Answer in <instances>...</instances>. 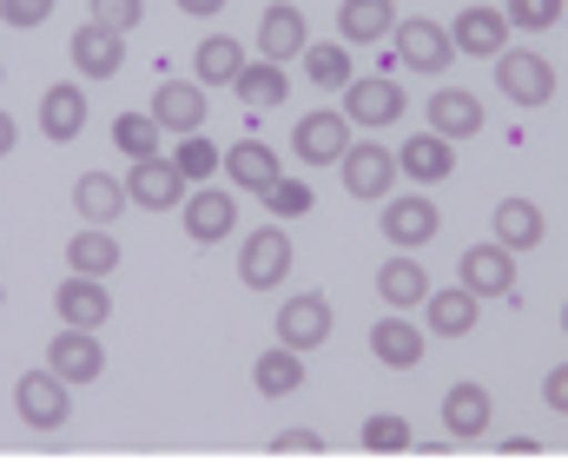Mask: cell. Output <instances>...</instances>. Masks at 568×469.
<instances>
[{
    "mask_svg": "<svg viewBox=\"0 0 568 469\" xmlns=\"http://www.w3.org/2000/svg\"><path fill=\"white\" fill-rule=\"evenodd\" d=\"M304 73H311L317 86H351V53H344V40H317V47H304Z\"/></svg>",
    "mask_w": 568,
    "mask_h": 469,
    "instance_id": "obj_35",
    "label": "cell"
},
{
    "mask_svg": "<svg viewBox=\"0 0 568 469\" xmlns=\"http://www.w3.org/2000/svg\"><path fill=\"white\" fill-rule=\"evenodd\" d=\"M456 278H463L476 298H509V292H516V252L496 245V238H489V245H469Z\"/></svg>",
    "mask_w": 568,
    "mask_h": 469,
    "instance_id": "obj_5",
    "label": "cell"
},
{
    "mask_svg": "<svg viewBox=\"0 0 568 469\" xmlns=\"http://www.w3.org/2000/svg\"><path fill=\"white\" fill-rule=\"evenodd\" d=\"M47 364H53L67 384H93V377H106V350H100V337H93V330H73V324L47 344Z\"/></svg>",
    "mask_w": 568,
    "mask_h": 469,
    "instance_id": "obj_10",
    "label": "cell"
},
{
    "mask_svg": "<svg viewBox=\"0 0 568 469\" xmlns=\"http://www.w3.org/2000/svg\"><path fill=\"white\" fill-rule=\"evenodd\" d=\"M443 430H449V443L483 437L489 430V390L483 384H449L443 390Z\"/></svg>",
    "mask_w": 568,
    "mask_h": 469,
    "instance_id": "obj_19",
    "label": "cell"
},
{
    "mask_svg": "<svg viewBox=\"0 0 568 469\" xmlns=\"http://www.w3.org/2000/svg\"><path fill=\"white\" fill-rule=\"evenodd\" d=\"M120 60H126V33H113V27H100V20H87V27L73 33V67H80L87 80H113Z\"/></svg>",
    "mask_w": 568,
    "mask_h": 469,
    "instance_id": "obj_16",
    "label": "cell"
},
{
    "mask_svg": "<svg viewBox=\"0 0 568 469\" xmlns=\"http://www.w3.org/2000/svg\"><path fill=\"white\" fill-rule=\"evenodd\" d=\"M371 357L384 370H417L424 364V324H410L404 312H390L384 324H371Z\"/></svg>",
    "mask_w": 568,
    "mask_h": 469,
    "instance_id": "obj_12",
    "label": "cell"
},
{
    "mask_svg": "<svg viewBox=\"0 0 568 469\" xmlns=\"http://www.w3.org/2000/svg\"><path fill=\"white\" fill-rule=\"evenodd\" d=\"M13 410H20L27 430H67V410H73L67 377H60L53 364H47V370H27V377L13 384Z\"/></svg>",
    "mask_w": 568,
    "mask_h": 469,
    "instance_id": "obj_2",
    "label": "cell"
},
{
    "mask_svg": "<svg viewBox=\"0 0 568 469\" xmlns=\"http://www.w3.org/2000/svg\"><path fill=\"white\" fill-rule=\"evenodd\" d=\"M272 457H324V437H311V430H291L272 443Z\"/></svg>",
    "mask_w": 568,
    "mask_h": 469,
    "instance_id": "obj_42",
    "label": "cell"
},
{
    "mask_svg": "<svg viewBox=\"0 0 568 469\" xmlns=\"http://www.w3.org/2000/svg\"><path fill=\"white\" fill-rule=\"evenodd\" d=\"M284 272H291V238H284V225H258V232L245 238V252H239L245 292H272V285H284Z\"/></svg>",
    "mask_w": 568,
    "mask_h": 469,
    "instance_id": "obj_3",
    "label": "cell"
},
{
    "mask_svg": "<svg viewBox=\"0 0 568 469\" xmlns=\"http://www.w3.org/2000/svg\"><path fill=\"white\" fill-rule=\"evenodd\" d=\"M429 133H443V140H476V133H483V106H476V93L443 86V93L429 100Z\"/></svg>",
    "mask_w": 568,
    "mask_h": 469,
    "instance_id": "obj_26",
    "label": "cell"
},
{
    "mask_svg": "<svg viewBox=\"0 0 568 469\" xmlns=\"http://www.w3.org/2000/svg\"><path fill=\"white\" fill-rule=\"evenodd\" d=\"M337 165H344L351 198H390V185H397V172H404L397 153H384V146H351Z\"/></svg>",
    "mask_w": 568,
    "mask_h": 469,
    "instance_id": "obj_13",
    "label": "cell"
},
{
    "mask_svg": "<svg viewBox=\"0 0 568 469\" xmlns=\"http://www.w3.org/2000/svg\"><path fill=\"white\" fill-rule=\"evenodd\" d=\"M311 47V27H304V7H291V0H278V7H265V20H258V53L265 60H297Z\"/></svg>",
    "mask_w": 568,
    "mask_h": 469,
    "instance_id": "obj_15",
    "label": "cell"
},
{
    "mask_svg": "<svg viewBox=\"0 0 568 469\" xmlns=\"http://www.w3.org/2000/svg\"><path fill=\"white\" fill-rule=\"evenodd\" d=\"M159 133H165V126H159L152 113H120V120H113V146L126 159H159Z\"/></svg>",
    "mask_w": 568,
    "mask_h": 469,
    "instance_id": "obj_34",
    "label": "cell"
},
{
    "mask_svg": "<svg viewBox=\"0 0 568 469\" xmlns=\"http://www.w3.org/2000/svg\"><path fill=\"white\" fill-rule=\"evenodd\" d=\"M225 172H232V185H239V192H258V198L284 179L278 153H272V146H258V140H239V146L225 153Z\"/></svg>",
    "mask_w": 568,
    "mask_h": 469,
    "instance_id": "obj_25",
    "label": "cell"
},
{
    "mask_svg": "<svg viewBox=\"0 0 568 469\" xmlns=\"http://www.w3.org/2000/svg\"><path fill=\"white\" fill-rule=\"evenodd\" d=\"M53 312H60V324H73V330H100V324L113 317V298H106V285H100V278L73 272V278L53 292Z\"/></svg>",
    "mask_w": 568,
    "mask_h": 469,
    "instance_id": "obj_14",
    "label": "cell"
},
{
    "mask_svg": "<svg viewBox=\"0 0 568 469\" xmlns=\"http://www.w3.org/2000/svg\"><path fill=\"white\" fill-rule=\"evenodd\" d=\"M152 120L172 126V133H199V126H205V86H199V80H159Z\"/></svg>",
    "mask_w": 568,
    "mask_h": 469,
    "instance_id": "obj_17",
    "label": "cell"
},
{
    "mask_svg": "<svg viewBox=\"0 0 568 469\" xmlns=\"http://www.w3.org/2000/svg\"><path fill=\"white\" fill-rule=\"evenodd\" d=\"M542 397H549V410H562V417H568V364H556V370H549Z\"/></svg>",
    "mask_w": 568,
    "mask_h": 469,
    "instance_id": "obj_43",
    "label": "cell"
},
{
    "mask_svg": "<svg viewBox=\"0 0 568 469\" xmlns=\"http://www.w3.org/2000/svg\"><path fill=\"white\" fill-rule=\"evenodd\" d=\"M179 7H185V13H219L225 0H179Z\"/></svg>",
    "mask_w": 568,
    "mask_h": 469,
    "instance_id": "obj_46",
    "label": "cell"
},
{
    "mask_svg": "<svg viewBox=\"0 0 568 469\" xmlns=\"http://www.w3.org/2000/svg\"><path fill=\"white\" fill-rule=\"evenodd\" d=\"M232 93L245 100V113H272V106H284V93H291V86H284L278 60H252V67L232 80Z\"/></svg>",
    "mask_w": 568,
    "mask_h": 469,
    "instance_id": "obj_31",
    "label": "cell"
},
{
    "mask_svg": "<svg viewBox=\"0 0 568 469\" xmlns=\"http://www.w3.org/2000/svg\"><path fill=\"white\" fill-rule=\"evenodd\" d=\"M13 140H20V133H13V120H7V113H0V159L13 153Z\"/></svg>",
    "mask_w": 568,
    "mask_h": 469,
    "instance_id": "obj_45",
    "label": "cell"
},
{
    "mask_svg": "<svg viewBox=\"0 0 568 469\" xmlns=\"http://www.w3.org/2000/svg\"><path fill=\"white\" fill-rule=\"evenodd\" d=\"M67 265H73V272H87V278H106V272L120 265V238H113L106 225H87V232H73V238H67Z\"/></svg>",
    "mask_w": 568,
    "mask_h": 469,
    "instance_id": "obj_30",
    "label": "cell"
},
{
    "mask_svg": "<svg viewBox=\"0 0 568 469\" xmlns=\"http://www.w3.org/2000/svg\"><path fill=\"white\" fill-rule=\"evenodd\" d=\"M449 40H456V53H469V60H496V53L509 47V13H503V7H463L456 27H449Z\"/></svg>",
    "mask_w": 568,
    "mask_h": 469,
    "instance_id": "obj_6",
    "label": "cell"
},
{
    "mask_svg": "<svg viewBox=\"0 0 568 469\" xmlns=\"http://www.w3.org/2000/svg\"><path fill=\"white\" fill-rule=\"evenodd\" d=\"M503 457H542V443H536V437H509Z\"/></svg>",
    "mask_w": 568,
    "mask_h": 469,
    "instance_id": "obj_44",
    "label": "cell"
},
{
    "mask_svg": "<svg viewBox=\"0 0 568 469\" xmlns=\"http://www.w3.org/2000/svg\"><path fill=\"white\" fill-rule=\"evenodd\" d=\"M562 330H568V312H562Z\"/></svg>",
    "mask_w": 568,
    "mask_h": 469,
    "instance_id": "obj_47",
    "label": "cell"
},
{
    "mask_svg": "<svg viewBox=\"0 0 568 469\" xmlns=\"http://www.w3.org/2000/svg\"><path fill=\"white\" fill-rule=\"evenodd\" d=\"M239 73H245V47L225 40V33H212V40L192 53V80H199V86H232Z\"/></svg>",
    "mask_w": 568,
    "mask_h": 469,
    "instance_id": "obj_29",
    "label": "cell"
},
{
    "mask_svg": "<svg viewBox=\"0 0 568 469\" xmlns=\"http://www.w3.org/2000/svg\"><path fill=\"white\" fill-rule=\"evenodd\" d=\"M397 165L417 179V185H436V179H449L456 172V159H449V140L443 133H424V140H404V153H397Z\"/></svg>",
    "mask_w": 568,
    "mask_h": 469,
    "instance_id": "obj_32",
    "label": "cell"
},
{
    "mask_svg": "<svg viewBox=\"0 0 568 469\" xmlns=\"http://www.w3.org/2000/svg\"><path fill=\"white\" fill-rule=\"evenodd\" d=\"M337 33H344L351 47L390 40V33H397V0H344V7H337Z\"/></svg>",
    "mask_w": 568,
    "mask_h": 469,
    "instance_id": "obj_21",
    "label": "cell"
},
{
    "mask_svg": "<svg viewBox=\"0 0 568 469\" xmlns=\"http://www.w3.org/2000/svg\"><path fill=\"white\" fill-rule=\"evenodd\" d=\"M0 305H7V292H0Z\"/></svg>",
    "mask_w": 568,
    "mask_h": 469,
    "instance_id": "obj_48",
    "label": "cell"
},
{
    "mask_svg": "<svg viewBox=\"0 0 568 469\" xmlns=\"http://www.w3.org/2000/svg\"><path fill=\"white\" fill-rule=\"evenodd\" d=\"M265 205H272V218H304V212H311V185H304V179H278V185L265 192Z\"/></svg>",
    "mask_w": 568,
    "mask_h": 469,
    "instance_id": "obj_38",
    "label": "cell"
},
{
    "mask_svg": "<svg viewBox=\"0 0 568 469\" xmlns=\"http://www.w3.org/2000/svg\"><path fill=\"white\" fill-rule=\"evenodd\" d=\"M291 146H297L304 165H337L351 153V126H344V113H304L291 126Z\"/></svg>",
    "mask_w": 568,
    "mask_h": 469,
    "instance_id": "obj_7",
    "label": "cell"
},
{
    "mask_svg": "<svg viewBox=\"0 0 568 469\" xmlns=\"http://www.w3.org/2000/svg\"><path fill=\"white\" fill-rule=\"evenodd\" d=\"M145 13V0H93V13L87 20H100V27H113V33H133Z\"/></svg>",
    "mask_w": 568,
    "mask_h": 469,
    "instance_id": "obj_40",
    "label": "cell"
},
{
    "mask_svg": "<svg viewBox=\"0 0 568 469\" xmlns=\"http://www.w3.org/2000/svg\"><path fill=\"white\" fill-rule=\"evenodd\" d=\"M390 40H397V60L417 67V73H443V67L456 60V40H449V27H436V20H404Z\"/></svg>",
    "mask_w": 568,
    "mask_h": 469,
    "instance_id": "obj_9",
    "label": "cell"
},
{
    "mask_svg": "<svg viewBox=\"0 0 568 469\" xmlns=\"http://www.w3.org/2000/svg\"><path fill=\"white\" fill-rule=\"evenodd\" d=\"M53 13V0H0V20L7 27H40Z\"/></svg>",
    "mask_w": 568,
    "mask_h": 469,
    "instance_id": "obj_41",
    "label": "cell"
},
{
    "mask_svg": "<svg viewBox=\"0 0 568 469\" xmlns=\"http://www.w3.org/2000/svg\"><path fill=\"white\" fill-rule=\"evenodd\" d=\"M232 218H239V198H232V192H192V205H185V238H192V245H219V238L232 232Z\"/></svg>",
    "mask_w": 568,
    "mask_h": 469,
    "instance_id": "obj_24",
    "label": "cell"
},
{
    "mask_svg": "<svg viewBox=\"0 0 568 469\" xmlns=\"http://www.w3.org/2000/svg\"><path fill=\"white\" fill-rule=\"evenodd\" d=\"M40 133H47V140H60V146L87 133V93H80L73 80H60V86H47V93H40Z\"/></svg>",
    "mask_w": 568,
    "mask_h": 469,
    "instance_id": "obj_18",
    "label": "cell"
},
{
    "mask_svg": "<svg viewBox=\"0 0 568 469\" xmlns=\"http://www.w3.org/2000/svg\"><path fill=\"white\" fill-rule=\"evenodd\" d=\"M324 337H331V298L297 292V298L278 305V344H291V350H317Z\"/></svg>",
    "mask_w": 568,
    "mask_h": 469,
    "instance_id": "obj_8",
    "label": "cell"
},
{
    "mask_svg": "<svg viewBox=\"0 0 568 469\" xmlns=\"http://www.w3.org/2000/svg\"><path fill=\"white\" fill-rule=\"evenodd\" d=\"M344 113H351L357 126H390V120H404L410 106H404V86H397L390 73H371V80H351V86H344Z\"/></svg>",
    "mask_w": 568,
    "mask_h": 469,
    "instance_id": "obj_4",
    "label": "cell"
},
{
    "mask_svg": "<svg viewBox=\"0 0 568 469\" xmlns=\"http://www.w3.org/2000/svg\"><path fill=\"white\" fill-rule=\"evenodd\" d=\"M556 20H562V0H509V27L542 33V27H556Z\"/></svg>",
    "mask_w": 568,
    "mask_h": 469,
    "instance_id": "obj_39",
    "label": "cell"
},
{
    "mask_svg": "<svg viewBox=\"0 0 568 469\" xmlns=\"http://www.w3.org/2000/svg\"><path fill=\"white\" fill-rule=\"evenodd\" d=\"M377 292H384V305H390V312H410V305H424V298H429V272L417 265V258H404V252H397V258L377 272Z\"/></svg>",
    "mask_w": 568,
    "mask_h": 469,
    "instance_id": "obj_28",
    "label": "cell"
},
{
    "mask_svg": "<svg viewBox=\"0 0 568 469\" xmlns=\"http://www.w3.org/2000/svg\"><path fill=\"white\" fill-rule=\"evenodd\" d=\"M252 384H258V397H291V390L304 384V350H291V344L258 350V364H252Z\"/></svg>",
    "mask_w": 568,
    "mask_h": 469,
    "instance_id": "obj_27",
    "label": "cell"
},
{
    "mask_svg": "<svg viewBox=\"0 0 568 469\" xmlns=\"http://www.w3.org/2000/svg\"><path fill=\"white\" fill-rule=\"evenodd\" d=\"M133 192L113 179V172H80L73 179V212L87 218V225H106V218H120V205H126Z\"/></svg>",
    "mask_w": 568,
    "mask_h": 469,
    "instance_id": "obj_23",
    "label": "cell"
},
{
    "mask_svg": "<svg viewBox=\"0 0 568 469\" xmlns=\"http://www.w3.org/2000/svg\"><path fill=\"white\" fill-rule=\"evenodd\" d=\"M172 159H179V172H185V179H212V172L225 165V153H219L205 133H185V146H179Z\"/></svg>",
    "mask_w": 568,
    "mask_h": 469,
    "instance_id": "obj_37",
    "label": "cell"
},
{
    "mask_svg": "<svg viewBox=\"0 0 568 469\" xmlns=\"http://www.w3.org/2000/svg\"><path fill=\"white\" fill-rule=\"evenodd\" d=\"M384 238L397 245V252H417L436 238V205L429 198H390L384 205Z\"/></svg>",
    "mask_w": 568,
    "mask_h": 469,
    "instance_id": "obj_22",
    "label": "cell"
},
{
    "mask_svg": "<svg viewBox=\"0 0 568 469\" xmlns=\"http://www.w3.org/2000/svg\"><path fill=\"white\" fill-rule=\"evenodd\" d=\"M364 450H377V457H404V450H410V424H404L397 410L364 417Z\"/></svg>",
    "mask_w": 568,
    "mask_h": 469,
    "instance_id": "obj_36",
    "label": "cell"
},
{
    "mask_svg": "<svg viewBox=\"0 0 568 469\" xmlns=\"http://www.w3.org/2000/svg\"><path fill=\"white\" fill-rule=\"evenodd\" d=\"M476 305H483V298L456 278L449 292H429L424 298V324L436 330V337H469V330H476Z\"/></svg>",
    "mask_w": 568,
    "mask_h": 469,
    "instance_id": "obj_20",
    "label": "cell"
},
{
    "mask_svg": "<svg viewBox=\"0 0 568 469\" xmlns=\"http://www.w3.org/2000/svg\"><path fill=\"white\" fill-rule=\"evenodd\" d=\"M496 86H503V100L509 106H549L556 100V67L542 60V53H529V47H503L496 53Z\"/></svg>",
    "mask_w": 568,
    "mask_h": 469,
    "instance_id": "obj_1",
    "label": "cell"
},
{
    "mask_svg": "<svg viewBox=\"0 0 568 469\" xmlns=\"http://www.w3.org/2000/svg\"><path fill=\"white\" fill-rule=\"evenodd\" d=\"M496 245H509V252L542 245V212H536L529 198H503V205H496Z\"/></svg>",
    "mask_w": 568,
    "mask_h": 469,
    "instance_id": "obj_33",
    "label": "cell"
},
{
    "mask_svg": "<svg viewBox=\"0 0 568 469\" xmlns=\"http://www.w3.org/2000/svg\"><path fill=\"white\" fill-rule=\"evenodd\" d=\"M0 27H7V20H0Z\"/></svg>",
    "mask_w": 568,
    "mask_h": 469,
    "instance_id": "obj_49",
    "label": "cell"
},
{
    "mask_svg": "<svg viewBox=\"0 0 568 469\" xmlns=\"http://www.w3.org/2000/svg\"><path fill=\"white\" fill-rule=\"evenodd\" d=\"M126 192L140 198L145 212H172L185 198V172H179V159H133Z\"/></svg>",
    "mask_w": 568,
    "mask_h": 469,
    "instance_id": "obj_11",
    "label": "cell"
}]
</instances>
